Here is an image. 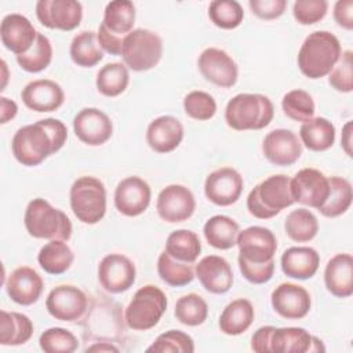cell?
<instances>
[{"label":"cell","mask_w":353,"mask_h":353,"mask_svg":"<svg viewBox=\"0 0 353 353\" xmlns=\"http://www.w3.org/2000/svg\"><path fill=\"white\" fill-rule=\"evenodd\" d=\"M183 139L182 123L170 114L159 116L152 120L146 128V142L157 153H170L175 150Z\"/></svg>","instance_id":"obj_26"},{"label":"cell","mask_w":353,"mask_h":353,"mask_svg":"<svg viewBox=\"0 0 353 353\" xmlns=\"http://www.w3.org/2000/svg\"><path fill=\"white\" fill-rule=\"evenodd\" d=\"M291 194L295 203L319 210L330 193V181L317 168H302L290 179Z\"/></svg>","instance_id":"obj_10"},{"label":"cell","mask_w":353,"mask_h":353,"mask_svg":"<svg viewBox=\"0 0 353 353\" xmlns=\"http://www.w3.org/2000/svg\"><path fill=\"white\" fill-rule=\"evenodd\" d=\"M196 277L205 291L225 294L233 284V272L229 262L219 255H207L194 268Z\"/></svg>","instance_id":"obj_25"},{"label":"cell","mask_w":353,"mask_h":353,"mask_svg":"<svg viewBox=\"0 0 353 353\" xmlns=\"http://www.w3.org/2000/svg\"><path fill=\"white\" fill-rule=\"evenodd\" d=\"M352 130H353V123L347 121L343 128H342V138H341V146L345 150V153L352 157Z\"/></svg>","instance_id":"obj_56"},{"label":"cell","mask_w":353,"mask_h":353,"mask_svg":"<svg viewBox=\"0 0 353 353\" xmlns=\"http://www.w3.org/2000/svg\"><path fill=\"white\" fill-rule=\"evenodd\" d=\"M152 190L149 183L137 176L121 179L114 190V207L125 216H138L146 211L150 204Z\"/></svg>","instance_id":"obj_18"},{"label":"cell","mask_w":353,"mask_h":353,"mask_svg":"<svg viewBox=\"0 0 353 353\" xmlns=\"http://www.w3.org/2000/svg\"><path fill=\"white\" fill-rule=\"evenodd\" d=\"M330 85L339 92H352L353 90V52L346 50L341 54L338 62L328 73Z\"/></svg>","instance_id":"obj_48"},{"label":"cell","mask_w":353,"mask_h":353,"mask_svg":"<svg viewBox=\"0 0 353 353\" xmlns=\"http://www.w3.org/2000/svg\"><path fill=\"white\" fill-rule=\"evenodd\" d=\"M255 317L252 303L245 298H237L228 303L219 316V328L223 334L236 336L245 332Z\"/></svg>","instance_id":"obj_29"},{"label":"cell","mask_w":353,"mask_h":353,"mask_svg":"<svg viewBox=\"0 0 353 353\" xmlns=\"http://www.w3.org/2000/svg\"><path fill=\"white\" fill-rule=\"evenodd\" d=\"M51 59L52 46L50 39L43 33H37V37L28 52L17 57L18 65L29 73H39L44 70L51 63Z\"/></svg>","instance_id":"obj_41"},{"label":"cell","mask_w":353,"mask_h":353,"mask_svg":"<svg viewBox=\"0 0 353 353\" xmlns=\"http://www.w3.org/2000/svg\"><path fill=\"white\" fill-rule=\"evenodd\" d=\"M18 113L17 103L6 97L0 98V123L6 124L10 120H12Z\"/></svg>","instance_id":"obj_55"},{"label":"cell","mask_w":353,"mask_h":353,"mask_svg":"<svg viewBox=\"0 0 353 353\" xmlns=\"http://www.w3.org/2000/svg\"><path fill=\"white\" fill-rule=\"evenodd\" d=\"M120 55L128 69L134 72L149 70L163 57V40L149 29H134L123 39Z\"/></svg>","instance_id":"obj_8"},{"label":"cell","mask_w":353,"mask_h":353,"mask_svg":"<svg viewBox=\"0 0 353 353\" xmlns=\"http://www.w3.org/2000/svg\"><path fill=\"white\" fill-rule=\"evenodd\" d=\"M273 328H274L273 325H263L254 332V335L251 338V349L254 352H256V353L270 352L269 342H270V335H272Z\"/></svg>","instance_id":"obj_54"},{"label":"cell","mask_w":353,"mask_h":353,"mask_svg":"<svg viewBox=\"0 0 353 353\" xmlns=\"http://www.w3.org/2000/svg\"><path fill=\"white\" fill-rule=\"evenodd\" d=\"M73 130L79 141L88 146L106 143L113 134L110 117L98 108H84L73 119Z\"/></svg>","instance_id":"obj_17"},{"label":"cell","mask_w":353,"mask_h":353,"mask_svg":"<svg viewBox=\"0 0 353 353\" xmlns=\"http://www.w3.org/2000/svg\"><path fill=\"white\" fill-rule=\"evenodd\" d=\"M281 109L288 119L301 123L310 120L316 112L312 95L307 91L299 88L284 94L281 99Z\"/></svg>","instance_id":"obj_43"},{"label":"cell","mask_w":353,"mask_h":353,"mask_svg":"<svg viewBox=\"0 0 353 353\" xmlns=\"http://www.w3.org/2000/svg\"><path fill=\"white\" fill-rule=\"evenodd\" d=\"M40 349L46 353H72L79 347L73 332L62 327H51L39 338Z\"/></svg>","instance_id":"obj_45"},{"label":"cell","mask_w":353,"mask_h":353,"mask_svg":"<svg viewBox=\"0 0 353 353\" xmlns=\"http://www.w3.org/2000/svg\"><path fill=\"white\" fill-rule=\"evenodd\" d=\"M174 314L179 323L189 327H197L207 320L208 305L199 294L190 292L176 301Z\"/></svg>","instance_id":"obj_42"},{"label":"cell","mask_w":353,"mask_h":353,"mask_svg":"<svg viewBox=\"0 0 353 353\" xmlns=\"http://www.w3.org/2000/svg\"><path fill=\"white\" fill-rule=\"evenodd\" d=\"M1 66H3V70H4V77H3V80H4V83H3V85H1V90H4V87H6V83H7V65H6V61H1Z\"/></svg>","instance_id":"obj_58"},{"label":"cell","mask_w":353,"mask_h":353,"mask_svg":"<svg viewBox=\"0 0 353 353\" xmlns=\"http://www.w3.org/2000/svg\"><path fill=\"white\" fill-rule=\"evenodd\" d=\"M334 19L335 22L346 29H353V0H339L334 6Z\"/></svg>","instance_id":"obj_52"},{"label":"cell","mask_w":353,"mask_h":353,"mask_svg":"<svg viewBox=\"0 0 353 353\" xmlns=\"http://www.w3.org/2000/svg\"><path fill=\"white\" fill-rule=\"evenodd\" d=\"M237 262L243 277L252 284H265L273 277L274 259L266 263H248L240 259Z\"/></svg>","instance_id":"obj_50"},{"label":"cell","mask_w":353,"mask_h":353,"mask_svg":"<svg viewBox=\"0 0 353 353\" xmlns=\"http://www.w3.org/2000/svg\"><path fill=\"white\" fill-rule=\"evenodd\" d=\"M284 229L287 236L296 243H306L316 237L319 232V221L307 208L292 210L285 221Z\"/></svg>","instance_id":"obj_39"},{"label":"cell","mask_w":353,"mask_h":353,"mask_svg":"<svg viewBox=\"0 0 353 353\" xmlns=\"http://www.w3.org/2000/svg\"><path fill=\"white\" fill-rule=\"evenodd\" d=\"M46 309L57 320L76 321L87 312L88 298L76 285L62 284L48 292Z\"/></svg>","instance_id":"obj_12"},{"label":"cell","mask_w":353,"mask_h":353,"mask_svg":"<svg viewBox=\"0 0 353 353\" xmlns=\"http://www.w3.org/2000/svg\"><path fill=\"white\" fill-rule=\"evenodd\" d=\"M273 310L284 319L299 320L303 319L312 306L310 294L299 284L281 283L270 295Z\"/></svg>","instance_id":"obj_20"},{"label":"cell","mask_w":353,"mask_h":353,"mask_svg":"<svg viewBox=\"0 0 353 353\" xmlns=\"http://www.w3.org/2000/svg\"><path fill=\"white\" fill-rule=\"evenodd\" d=\"M239 223L226 215H214L207 219L203 228L207 243L216 250H229L236 245Z\"/></svg>","instance_id":"obj_33"},{"label":"cell","mask_w":353,"mask_h":353,"mask_svg":"<svg viewBox=\"0 0 353 353\" xmlns=\"http://www.w3.org/2000/svg\"><path fill=\"white\" fill-rule=\"evenodd\" d=\"M324 284L336 298H349L353 294V256L336 254L325 265Z\"/></svg>","instance_id":"obj_27"},{"label":"cell","mask_w":353,"mask_h":353,"mask_svg":"<svg viewBox=\"0 0 353 353\" xmlns=\"http://www.w3.org/2000/svg\"><path fill=\"white\" fill-rule=\"evenodd\" d=\"M134 262L119 252L105 255L98 265V280L102 288L110 294H121L135 283Z\"/></svg>","instance_id":"obj_13"},{"label":"cell","mask_w":353,"mask_h":353,"mask_svg":"<svg viewBox=\"0 0 353 353\" xmlns=\"http://www.w3.org/2000/svg\"><path fill=\"white\" fill-rule=\"evenodd\" d=\"M210 21L221 29H236L244 18L243 7L236 0H214L208 6Z\"/></svg>","instance_id":"obj_44"},{"label":"cell","mask_w":353,"mask_h":353,"mask_svg":"<svg viewBox=\"0 0 353 353\" xmlns=\"http://www.w3.org/2000/svg\"><path fill=\"white\" fill-rule=\"evenodd\" d=\"M69 54L72 61L81 68H92L103 58V50L99 46L97 33L92 30L77 33L72 39Z\"/></svg>","instance_id":"obj_35"},{"label":"cell","mask_w":353,"mask_h":353,"mask_svg":"<svg viewBox=\"0 0 353 353\" xmlns=\"http://www.w3.org/2000/svg\"><path fill=\"white\" fill-rule=\"evenodd\" d=\"M43 288L44 283L41 276L29 266L14 269L6 281V291L11 301L22 306L36 303L41 296Z\"/></svg>","instance_id":"obj_24"},{"label":"cell","mask_w":353,"mask_h":353,"mask_svg":"<svg viewBox=\"0 0 353 353\" xmlns=\"http://www.w3.org/2000/svg\"><path fill=\"white\" fill-rule=\"evenodd\" d=\"M299 141L312 152L328 150L335 142V127L325 117H312L302 123Z\"/></svg>","instance_id":"obj_31"},{"label":"cell","mask_w":353,"mask_h":353,"mask_svg":"<svg viewBox=\"0 0 353 353\" xmlns=\"http://www.w3.org/2000/svg\"><path fill=\"white\" fill-rule=\"evenodd\" d=\"M36 17L48 29L69 32L80 25L83 6L77 0H39Z\"/></svg>","instance_id":"obj_11"},{"label":"cell","mask_w":353,"mask_h":353,"mask_svg":"<svg viewBox=\"0 0 353 353\" xmlns=\"http://www.w3.org/2000/svg\"><path fill=\"white\" fill-rule=\"evenodd\" d=\"M197 66L205 80L222 88L233 87L239 77L234 59L225 50L216 47L205 48L197 59Z\"/></svg>","instance_id":"obj_15"},{"label":"cell","mask_w":353,"mask_h":353,"mask_svg":"<svg viewBox=\"0 0 353 353\" xmlns=\"http://www.w3.org/2000/svg\"><path fill=\"white\" fill-rule=\"evenodd\" d=\"M269 346L273 353H306L325 350L321 339L313 336L302 327H274Z\"/></svg>","instance_id":"obj_22"},{"label":"cell","mask_w":353,"mask_h":353,"mask_svg":"<svg viewBox=\"0 0 353 353\" xmlns=\"http://www.w3.org/2000/svg\"><path fill=\"white\" fill-rule=\"evenodd\" d=\"M248 6L254 15L261 19L272 21L280 18L287 7L285 0H250Z\"/></svg>","instance_id":"obj_51"},{"label":"cell","mask_w":353,"mask_h":353,"mask_svg":"<svg viewBox=\"0 0 353 353\" xmlns=\"http://www.w3.org/2000/svg\"><path fill=\"white\" fill-rule=\"evenodd\" d=\"M135 23V7L130 0H114L106 4L102 26L112 34L124 39L132 32Z\"/></svg>","instance_id":"obj_32"},{"label":"cell","mask_w":353,"mask_h":353,"mask_svg":"<svg viewBox=\"0 0 353 353\" xmlns=\"http://www.w3.org/2000/svg\"><path fill=\"white\" fill-rule=\"evenodd\" d=\"M74 254L65 240H50L44 244L39 254L37 262L48 274H62L73 263Z\"/></svg>","instance_id":"obj_34"},{"label":"cell","mask_w":353,"mask_h":353,"mask_svg":"<svg viewBox=\"0 0 353 353\" xmlns=\"http://www.w3.org/2000/svg\"><path fill=\"white\" fill-rule=\"evenodd\" d=\"M70 210L74 216L87 225H95L106 212V189L101 179L84 175L77 178L69 190Z\"/></svg>","instance_id":"obj_6"},{"label":"cell","mask_w":353,"mask_h":353,"mask_svg":"<svg viewBox=\"0 0 353 353\" xmlns=\"http://www.w3.org/2000/svg\"><path fill=\"white\" fill-rule=\"evenodd\" d=\"M342 54L341 43L327 30L309 33L298 52V68L307 79L316 80L327 76Z\"/></svg>","instance_id":"obj_2"},{"label":"cell","mask_w":353,"mask_h":353,"mask_svg":"<svg viewBox=\"0 0 353 353\" xmlns=\"http://www.w3.org/2000/svg\"><path fill=\"white\" fill-rule=\"evenodd\" d=\"M23 223L32 237L46 240L68 241L73 229L68 215L41 197H36L28 203Z\"/></svg>","instance_id":"obj_4"},{"label":"cell","mask_w":353,"mask_h":353,"mask_svg":"<svg viewBox=\"0 0 353 353\" xmlns=\"http://www.w3.org/2000/svg\"><path fill=\"white\" fill-rule=\"evenodd\" d=\"M157 273L160 279L171 287H183L193 281L194 270L192 263L172 258L165 250L159 255Z\"/></svg>","instance_id":"obj_40"},{"label":"cell","mask_w":353,"mask_h":353,"mask_svg":"<svg viewBox=\"0 0 353 353\" xmlns=\"http://www.w3.org/2000/svg\"><path fill=\"white\" fill-rule=\"evenodd\" d=\"M262 153L274 165H291L302 154V143L295 132L287 128H276L263 138Z\"/></svg>","instance_id":"obj_19"},{"label":"cell","mask_w":353,"mask_h":353,"mask_svg":"<svg viewBox=\"0 0 353 353\" xmlns=\"http://www.w3.org/2000/svg\"><path fill=\"white\" fill-rule=\"evenodd\" d=\"M21 98L26 108L44 113L59 109L65 101V92L54 80L37 79L22 88Z\"/></svg>","instance_id":"obj_23"},{"label":"cell","mask_w":353,"mask_h":353,"mask_svg":"<svg viewBox=\"0 0 353 353\" xmlns=\"http://www.w3.org/2000/svg\"><path fill=\"white\" fill-rule=\"evenodd\" d=\"M185 113L199 121L210 120L216 113V102L212 95L205 91L194 90L185 95L183 98Z\"/></svg>","instance_id":"obj_47"},{"label":"cell","mask_w":353,"mask_h":353,"mask_svg":"<svg viewBox=\"0 0 353 353\" xmlns=\"http://www.w3.org/2000/svg\"><path fill=\"white\" fill-rule=\"evenodd\" d=\"M156 210L163 221L179 223L193 215L196 200L190 189L183 185L172 183L160 190L156 200Z\"/></svg>","instance_id":"obj_14"},{"label":"cell","mask_w":353,"mask_h":353,"mask_svg":"<svg viewBox=\"0 0 353 353\" xmlns=\"http://www.w3.org/2000/svg\"><path fill=\"white\" fill-rule=\"evenodd\" d=\"M280 262L285 276L307 280L316 274L320 265V255L312 247H290L283 252Z\"/></svg>","instance_id":"obj_28"},{"label":"cell","mask_w":353,"mask_h":353,"mask_svg":"<svg viewBox=\"0 0 353 353\" xmlns=\"http://www.w3.org/2000/svg\"><path fill=\"white\" fill-rule=\"evenodd\" d=\"M98 41H99V46L103 51L112 54V55H120L121 54V44H123V39L109 33L102 25H99V29H98Z\"/></svg>","instance_id":"obj_53"},{"label":"cell","mask_w":353,"mask_h":353,"mask_svg":"<svg viewBox=\"0 0 353 353\" xmlns=\"http://www.w3.org/2000/svg\"><path fill=\"white\" fill-rule=\"evenodd\" d=\"M236 245L240 261L248 263H266L273 261L277 251V240L273 232L263 226H250L240 230Z\"/></svg>","instance_id":"obj_9"},{"label":"cell","mask_w":353,"mask_h":353,"mask_svg":"<svg viewBox=\"0 0 353 353\" xmlns=\"http://www.w3.org/2000/svg\"><path fill=\"white\" fill-rule=\"evenodd\" d=\"M37 33L33 23L22 14H7L0 25L3 46L12 54L22 55L30 50Z\"/></svg>","instance_id":"obj_21"},{"label":"cell","mask_w":353,"mask_h":353,"mask_svg":"<svg viewBox=\"0 0 353 353\" xmlns=\"http://www.w3.org/2000/svg\"><path fill=\"white\" fill-rule=\"evenodd\" d=\"M167 296L159 287L146 284L135 291L124 310L125 324L135 331H146L157 325L167 310Z\"/></svg>","instance_id":"obj_7"},{"label":"cell","mask_w":353,"mask_h":353,"mask_svg":"<svg viewBox=\"0 0 353 353\" xmlns=\"http://www.w3.org/2000/svg\"><path fill=\"white\" fill-rule=\"evenodd\" d=\"M327 10L325 0H298L294 3L292 15L301 25H313L325 17Z\"/></svg>","instance_id":"obj_49"},{"label":"cell","mask_w":353,"mask_h":353,"mask_svg":"<svg viewBox=\"0 0 353 353\" xmlns=\"http://www.w3.org/2000/svg\"><path fill=\"white\" fill-rule=\"evenodd\" d=\"M154 353H192L194 352V342L190 335L179 330H170L160 334L154 342L146 349Z\"/></svg>","instance_id":"obj_46"},{"label":"cell","mask_w":353,"mask_h":353,"mask_svg":"<svg viewBox=\"0 0 353 353\" xmlns=\"http://www.w3.org/2000/svg\"><path fill=\"white\" fill-rule=\"evenodd\" d=\"M68 139L66 125L58 119H43L17 130L11 150L18 163L34 167L57 153Z\"/></svg>","instance_id":"obj_1"},{"label":"cell","mask_w":353,"mask_h":353,"mask_svg":"<svg viewBox=\"0 0 353 353\" xmlns=\"http://www.w3.org/2000/svg\"><path fill=\"white\" fill-rule=\"evenodd\" d=\"M330 193L325 203L319 208V212L327 218H336L345 214L353 199L352 185L342 176H330Z\"/></svg>","instance_id":"obj_37"},{"label":"cell","mask_w":353,"mask_h":353,"mask_svg":"<svg viewBox=\"0 0 353 353\" xmlns=\"http://www.w3.org/2000/svg\"><path fill=\"white\" fill-rule=\"evenodd\" d=\"M130 83L128 68L121 62H110L102 66L95 79L97 90L105 97H117L125 91Z\"/></svg>","instance_id":"obj_36"},{"label":"cell","mask_w":353,"mask_h":353,"mask_svg":"<svg viewBox=\"0 0 353 353\" xmlns=\"http://www.w3.org/2000/svg\"><path fill=\"white\" fill-rule=\"evenodd\" d=\"M243 176L232 167H222L210 172L204 182V194L215 205L234 204L243 192Z\"/></svg>","instance_id":"obj_16"},{"label":"cell","mask_w":353,"mask_h":353,"mask_svg":"<svg viewBox=\"0 0 353 353\" xmlns=\"http://www.w3.org/2000/svg\"><path fill=\"white\" fill-rule=\"evenodd\" d=\"M0 316V345L18 346L32 338L34 327L26 314L1 310Z\"/></svg>","instance_id":"obj_30"},{"label":"cell","mask_w":353,"mask_h":353,"mask_svg":"<svg viewBox=\"0 0 353 353\" xmlns=\"http://www.w3.org/2000/svg\"><path fill=\"white\" fill-rule=\"evenodd\" d=\"M294 203L290 178L284 174L268 176L247 196V210L258 219H270Z\"/></svg>","instance_id":"obj_5"},{"label":"cell","mask_w":353,"mask_h":353,"mask_svg":"<svg viewBox=\"0 0 353 353\" xmlns=\"http://www.w3.org/2000/svg\"><path fill=\"white\" fill-rule=\"evenodd\" d=\"M85 352H99V353H106V352H119V347H116L113 343L110 342H94L91 346L85 347Z\"/></svg>","instance_id":"obj_57"},{"label":"cell","mask_w":353,"mask_h":353,"mask_svg":"<svg viewBox=\"0 0 353 353\" xmlns=\"http://www.w3.org/2000/svg\"><path fill=\"white\" fill-rule=\"evenodd\" d=\"M165 251L178 261L193 263L201 252V243L194 232L179 229L168 234L165 241Z\"/></svg>","instance_id":"obj_38"},{"label":"cell","mask_w":353,"mask_h":353,"mask_svg":"<svg viewBox=\"0 0 353 353\" xmlns=\"http://www.w3.org/2000/svg\"><path fill=\"white\" fill-rule=\"evenodd\" d=\"M273 116L274 106L263 94H237L225 108V121L236 131L262 130L270 124Z\"/></svg>","instance_id":"obj_3"}]
</instances>
